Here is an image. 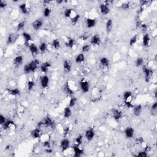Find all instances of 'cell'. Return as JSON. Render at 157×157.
I'll return each instance as SVG.
<instances>
[{"instance_id":"cell-1","label":"cell","mask_w":157,"mask_h":157,"mask_svg":"<svg viewBox=\"0 0 157 157\" xmlns=\"http://www.w3.org/2000/svg\"><path fill=\"white\" fill-rule=\"evenodd\" d=\"M143 71L144 72L145 74V81L147 82H149L150 80L151 77L153 75V72L152 70L150 69L149 68H147L146 66H144L143 67Z\"/></svg>"},{"instance_id":"cell-2","label":"cell","mask_w":157,"mask_h":157,"mask_svg":"<svg viewBox=\"0 0 157 157\" xmlns=\"http://www.w3.org/2000/svg\"><path fill=\"white\" fill-rule=\"evenodd\" d=\"M19 38V35L17 33H12L9 34L8 36V39H7V44H12L17 41V39Z\"/></svg>"},{"instance_id":"cell-3","label":"cell","mask_w":157,"mask_h":157,"mask_svg":"<svg viewBox=\"0 0 157 157\" xmlns=\"http://www.w3.org/2000/svg\"><path fill=\"white\" fill-rule=\"evenodd\" d=\"M80 88L82 90L83 93H86L89 91V83L87 81L84 80H82L81 82H80Z\"/></svg>"},{"instance_id":"cell-4","label":"cell","mask_w":157,"mask_h":157,"mask_svg":"<svg viewBox=\"0 0 157 157\" xmlns=\"http://www.w3.org/2000/svg\"><path fill=\"white\" fill-rule=\"evenodd\" d=\"M69 145H70V141L68 139H63L61 141L60 144V147L61 149L63 151H65L68 149L69 147Z\"/></svg>"},{"instance_id":"cell-5","label":"cell","mask_w":157,"mask_h":157,"mask_svg":"<svg viewBox=\"0 0 157 157\" xmlns=\"http://www.w3.org/2000/svg\"><path fill=\"white\" fill-rule=\"evenodd\" d=\"M43 122H44V125L46 126H47V127L53 128L54 126H55V123H54V122L49 117H47L45 118L44 120H43Z\"/></svg>"},{"instance_id":"cell-6","label":"cell","mask_w":157,"mask_h":157,"mask_svg":"<svg viewBox=\"0 0 157 157\" xmlns=\"http://www.w3.org/2000/svg\"><path fill=\"white\" fill-rule=\"evenodd\" d=\"M43 25V22L41 19H38L35 20V22H33L32 26H33V28L35 29L36 30H38L41 28Z\"/></svg>"},{"instance_id":"cell-7","label":"cell","mask_w":157,"mask_h":157,"mask_svg":"<svg viewBox=\"0 0 157 157\" xmlns=\"http://www.w3.org/2000/svg\"><path fill=\"white\" fill-rule=\"evenodd\" d=\"M49 82V78L47 75H43L41 77V85L43 88H46L48 86Z\"/></svg>"},{"instance_id":"cell-8","label":"cell","mask_w":157,"mask_h":157,"mask_svg":"<svg viewBox=\"0 0 157 157\" xmlns=\"http://www.w3.org/2000/svg\"><path fill=\"white\" fill-rule=\"evenodd\" d=\"M39 64V61L38 60H35L33 61H31L28 64L29 66H30V69L31 72H35L37 68H38V64Z\"/></svg>"},{"instance_id":"cell-9","label":"cell","mask_w":157,"mask_h":157,"mask_svg":"<svg viewBox=\"0 0 157 157\" xmlns=\"http://www.w3.org/2000/svg\"><path fill=\"white\" fill-rule=\"evenodd\" d=\"M94 136V131L93 129H90L85 132V137L88 141H91Z\"/></svg>"},{"instance_id":"cell-10","label":"cell","mask_w":157,"mask_h":157,"mask_svg":"<svg viewBox=\"0 0 157 157\" xmlns=\"http://www.w3.org/2000/svg\"><path fill=\"white\" fill-rule=\"evenodd\" d=\"M99 8H100L101 12L104 15L108 14L110 12V9L108 7V6L104 4H101L99 6Z\"/></svg>"},{"instance_id":"cell-11","label":"cell","mask_w":157,"mask_h":157,"mask_svg":"<svg viewBox=\"0 0 157 157\" xmlns=\"http://www.w3.org/2000/svg\"><path fill=\"white\" fill-rule=\"evenodd\" d=\"M101 43L100 37L98 35H95L90 39V43L93 45H99Z\"/></svg>"},{"instance_id":"cell-12","label":"cell","mask_w":157,"mask_h":157,"mask_svg":"<svg viewBox=\"0 0 157 157\" xmlns=\"http://www.w3.org/2000/svg\"><path fill=\"white\" fill-rule=\"evenodd\" d=\"M125 135L126 137L127 138H131L134 136V130L133 128L131 127H128L125 130Z\"/></svg>"},{"instance_id":"cell-13","label":"cell","mask_w":157,"mask_h":157,"mask_svg":"<svg viewBox=\"0 0 157 157\" xmlns=\"http://www.w3.org/2000/svg\"><path fill=\"white\" fill-rule=\"evenodd\" d=\"M112 116H113L114 118L116 120H118L122 118V112L118 109H113L112 110Z\"/></svg>"},{"instance_id":"cell-14","label":"cell","mask_w":157,"mask_h":157,"mask_svg":"<svg viewBox=\"0 0 157 157\" xmlns=\"http://www.w3.org/2000/svg\"><path fill=\"white\" fill-rule=\"evenodd\" d=\"M73 149L74 151V156L75 157H80L82 155L83 153V150H82L81 149L78 147V145H75V146L73 147Z\"/></svg>"},{"instance_id":"cell-15","label":"cell","mask_w":157,"mask_h":157,"mask_svg":"<svg viewBox=\"0 0 157 157\" xmlns=\"http://www.w3.org/2000/svg\"><path fill=\"white\" fill-rule=\"evenodd\" d=\"M50 66H51V64L49 62H44V63H42L41 67H40L41 71L44 73H46L48 71V69L50 68Z\"/></svg>"},{"instance_id":"cell-16","label":"cell","mask_w":157,"mask_h":157,"mask_svg":"<svg viewBox=\"0 0 157 157\" xmlns=\"http://www.w3.org/2000/svg\"><path fill=\"white\" fill-rule=\"evenodd\" d=\"M63 68L66 72H69L71 70V64L68 60H64L63 62Z\"/></svg>"},{"instance_id":"cell-17","label":"cell","mask_w":157,"mask_h":157,"mask_svg":"<svg viewBox=\"0 0 157 157\" xmlns=\"http://www.w3.org/2000/svg\"><path fill=\"white\" fill-rule=\"evenodd\" d=\"M23 63V57L22 56H17L14 60V64L16 67H19Z\"/></svg>"},{"instance_id":"cell-18","label":"cell","mask_w":157,"mask_h":157,"mask_svg":"<svg viewBox=\"0 0 157 157\" xmlns=\"http://www.w3.org/2000/svg\"><path fill=\"white\" fill-rule=\"evenodd\" d=\"M31 135L34 138H39L41 136V130L39 128H35L31 131Z\"/></svg>"},{"instance_id":"cell-19","label":"cell","mask_w":157,"mask_h":157,"mask_svg":"<svg viewBox=\"0 0 157 157\" xmlns=\"http://www.w3.org/2000/svg\"><path fill=\"white\" fill-rule=\"evenodd\" d=\"M86 27L89 28H93V27H94L96 25V20L94 19L88 18V19H86Z\"/></svg>"},{"instance_id":"cell-20","label":"cell","mask_w":157,"mask_h":157,"mask_svg":"<svg viewBox=\"0 0 157 157\" xmlns=\"http://www.w3.org/2000/svg\"><path fill=\"white\" fill-rule=\"evenodd\" d=\"M142 110V106L141 105H136V106L133 107V112L134 115L135 116H139V115L141 114Z\"/></svg>"},{"instance_id":"cell-21","label":"cell","mask_w":157,"mask_h":157,"mask_svg":"<svg viewBox=\"0 0 157 157\" xmlns=\"http://www.w3.org/2000/svg\"><path fill=\"white\" fill-rule=\"evenodd\" d=\"M150 39L149 35L148 34H145L144 36H143V39H142V42L144 46H145V47H147L150 44Z\"/></svg>"},{"instance_id":"cell-22","label":"cell","mask_w":157,"mask_h":157,"mask_svg":"<svg viewBox=\"0 0 157 157\" xmlns=\"http://www.w3.org/2000/svg\"><path fill=\"white\" fill-rule=\"evenodd\" d=\"M7 90H8L9 94H12L13 96H17V95H19L20 93V91L18 88H13V89L8 88Z\"/></svg>"},{"instance_id":"cell-23","label":"cell","mask_w":157,"mask_h":157,"mask_svg":"<svg viewBox=\"0 0 157 157\" xmlns=\"http://www.w3.org/2000/svg\"><path fill=\"white\" fill-rule=\"evenodd\" d=\"M75 41L74 39H72L71 38H69L67 40L66 43V46L69 48H72L73 46L75 45Z\"/></svg>"},{"instance_id":"cell-24","label":"cell","mask_w":157,"mask_h":157,"mask_svg":"<svg viewBox=\"0 0 157 157\" xmlns=\"http://www.w3.org/2000/svg\"><path fill=\"white\" fill-rule=\"evenodd\" d=\"M29 48H30V52H31V54L33 55H36V54H38V48L37 47V46L35 44H31L29 46Z\"/></svg>"},{"instance_id":"cell-25","label":"cell","mask_w":157,"mask_h":157,"mask_svg":"<svg viewBox=\"0 0 157 157\" xmlns=\"http://www.w3.org/2000/svg\"><path fill=\"white\" fill-rule=\"evenodd\" d=\"M112 25H113V22L111 19H109V20H107L106 23V31L107 33L111 32L112 29Z\"/></svg>"},{"instance_id":"cell-26","label":"cell","mask_w":157,"mask_h":157,"mask_svg":"<svg viewBox=\"0 0 157 157\" xmlns=\"http://www.w3.org/2000/svg\"><path fill=\"white\" fill-rule=\"evenodd\" d=\"M22 36L24 37V40H25L26 44H28L30 41H31L32 39L31 36L29 33L25 32V33H24L22 34Z\"/></svg>"},{"instance_id":"cell-27","label":"cell","mask_w":157,"mask_h":157,"mask_svg":"<svg viewBox=\"0 0 157 157\" xmlns=\"http://www.w3.org/2000/svg\"><path fill=\"white\" fill-rule=\"evenodd\" d=\"M19 8H20L21 12H22L23 14H27L28 13V9L27 8L26 4L24 3L20 4V6H19Z\"/></svg>"},{"instance_id":"cell-28","label":"cell","mask_w":157,"mask_h":157,"mask_svg":"<svg viewBox=\"0 0 157 157\" xmlns=\"http://www.w3.org/2000/svg\"><path fill=\"white\" fill-rule=\"evenodd\" d=\"M84 60H85V55L83 54H78L75 58V62L77 63H82Z\"/></svg>"},{"instance_id":"cell-29","label":"cell","mask_w":157,"mask_h":157,"mask_svg":"<svg viewBox=\"0 0 157 157\" xmlns=\"http://www.w3.org/2000/svg\"><path fill=\"white\" fill-rule=\"evenodd\" d=\"M13 125H14V122L9 120H6V122L3 125V128L4 130H7V129L9 128Z\"/></svg>"},{"instance_id":"cell-30","label":"cell","mask_w":157,"mask_h":157,"mask_svg":"<svg viewBox=\"0 0 157 157\" xmlns=\"http://www.w3.org/2000/svg\"><path fill=\"white\" fill-rule=\"evenodd\" d=\"M72 114V112H71L70 107H66L64 109V117L65 118H69Z\"/></svg>"},{"instance_id":"cell-31","label":"cell","mask_w":157,"mask_h":157,"mask_svg":"<svg viewBox=\"0 0 157 157\" xmlns=\"http://www.w3.org/2000/svg\"><path fill=\"white\" fill-rule=\"evenodd\" d=\"M100 63L102 64L103 66L107 67V66H109V60L107 58H106V57H102V58H101Z\"/></svg>"},{"instance_id":"cell-32","label":"cell","mask_w":157,"mask_h":157,"mask_svg":"<svg viewBox=\"0 0 157 157\" xmlns=\"http://www.w3.org/2000/svg\"><path fill=\"white\" fill-rule=\"evenodd\" d=\"M47 46L46 43H42L40 44V46H39V50L42 53H44V52H46V50H47Z\"/></svg>"},{"instance_id":"cell-33","label":"cell","mask_w":157,"mask_h":157,"mask_svg":"<svg viewBox=\"0 0 157 157\" xmlns=\"http://www.w3.org/2000/svg\"><path fill=\"white\" fill-rule=\"evenodd\" d=\"M131 92L130 91H126L123 93V98L125 101H129V99L131 97Z\"/></svg>"},{"instance_id":"cell-34","label":"cell","mask_w":157,"mask_h":157,"mask_svg":"<svg viewBox=\"0 0 157 157\" xmlns=\"http://www.w3.org/2000/svg\"><path fill=\"white\" fill-rule=\"evenodd\" d=\"M52 46L54 47V48H55V49H58L60 46V41H58V39H54V41H52Z\"/></svg>"},{"instance_id":"cell-35","label":"cell","mask_w":157,"mask_h":157,"mask_svg":"<svg viewBox=\"0 0 157 157\" xmlns=\"http://www.w3.org/2000/svg\"><path fill=\"white\" fill-rule=\"evenodd\" d=\"M72 9H66L64 12V16L66 18H69L71 17V15L72 14Z\"/></svg>"},{"instance_id":"cell-36","label":"cell","mask_w":157,"mask_h":157,"mask_svg":"<svg viewBox=\"0 0 157 157\" xmlns=\"http://www.w3.org/2000/svg\"><path fill=\"white\" fill-rule=\"evenodd\" d=\"M137 35H135L134 36H133L130 40V46H132L133 45L135 44L137 42Z\"/></svg>"},{"instance_id":"cell-37","label":"cell","mask_w":157,"mask_h":157,"mask_svg":"<svg viewBox=\"0 0 157 157\" xmlns=\"http://www.w3.org/2000/svg\"><path fill=\"white\" fill-rule=\"evenodd\" d=\"M80 15L78 14H76L75 16H74L71 19V22H72V24H77L78 21L79 20V19H80Z\"/></svg>"},{"instance_id":"cell-38","label":"cell","mask_w":157,"mask_h":157,"mask_svg":"<svg viewBox=\"0 0 157 157\" xmlns=\"http://www.w3.org/2000/svg\"><path fill=\"white\" fill-rule=\"evenodd\" d=\"M76 101H77V99L75 97H72L69 101V107H74V106L75 105V103H76Z\"/></svg>"},{"instance_id":"cell-39","label":"cell","mask_w":157,"mask_h":157,"mask_svg":"<svg viewBox=\"0 0 157 157\" xmlns=\"http://www.w3.org/2000/svg\"><path fill=\"white\" fill-rule=\"evenodd\" d=\"M157 102H155L152 106V108H151V112H152V115H155L157 113Z\"/></svg>"},{"instance_id":"cell-40","label":"cell","mask_w":157,"mask_h":157,"mask_svg":"<svg viewBox=\"0 0 157 157\" xmlns=\"http://www.w3.org/2000/svg\"><path fill=\"white\" fill-rule=\"evenodd\" d=\"M65 91H66V93L72 95V94H73V91H72V90L70 88V86H69V85H68V83H66V86H65Z\"/></svg>"},{"instance_id":"cell-41","label":"cell","mask_w":157,"mask_h":157,"mask_svg":"<svg viewBox=\"0 0 157 157\" xmlns=\"http://www.w3.org/2000/svg\"><path fill=\"white\" fill-rule=\"evenodd\" d=\"M144 63V59L142 58H137V60H136V66H140L142 65Z\"/></svg>"},{"instance_id":"cell-42","label":"cell","mask_w":157,"mask_h":157,"mask_svg":"<svg viewBox=\"0 0 157 157\" xmlns=\"http://www.w3.org/2000/svg\"><path fill=\"white\" fill-rule=\"evenodd\" d=\"M50 14H51V10H50V9H49V8H46L44 9V16H45L46 17H49L50 15Z\"/></svg>"},{"instance_id":"cell-43","label":"cell","mask_w":157,"mask_h":157,"mask_svg":"<svg viewBox=\"0 0 157 157\" xmlns=\"http://www.w3.org/2000/svg\"><path fill=\"white\" fill-rule=\"evenodd\" d=\"M75 142L77 143V145H80V144H82V136L80 135L78 136V137H76L75 139Z\"/></svg>"},{"instance_id":"cell-44","label":"cell","mask_w":157,"mask_h":157,"mask_svg":"<svg viewBox=\"0 0 157 157\" xmlns=\"http://www.w3.org/2000/svg\"><path fill=\"white\" fill-rule=\"evenodd\" d=\"M34 85H35V83L33 80H29L28 82V90H30V91L34 87Z\"/></svg>"},{"instance_id":"cell-45","label":"cell","mask_w":157,"mask_h":157,"mask_svg":"<svg viewBox=\"0 0 157 157\" xmlns=\"http://www.w3.org/2000/svg\"><path fill=\"white\" fill-rule=\"evenodd\" d=\"M25 22H24V21L20 22L17 25V30L20 31V30H22V29H24V28L25 27Z\"/></svg>"},{"instance_id":"cell-46","label":"cell","mask_w":157,"mask_h":157,"mask_svg":"<svg viewBox=\"0 0 157 157\" xmlns=\"http://www.w3.org/2000/svg\"><path fill=\"white\" fill-rule=\"evenodd\" d=\"M24 71L25 74H29L30 72H31V69H30V66H29L28 64H27V65H25V66H24Z\"/></svg>"},{"instance_id":"cell-47","label":"cell","mask_w":157,"mask_h":157,"mask_svg":"<svg viewBox=\"0 0 157 157\" xmlns=\"http://www.w3.org/2000/svg\"><path fill=\"white\" fill-rule=\"evenodd\" d=\"M125 104L128 108H132V107H134V106L131 102L130 101H125Z\"/></svg>"},{"instance_id":"cell-48","label":"cell","mask_w":157,"mask_h":157,"mask_svg":"<svg viewBox=\"0 0 157 157\" xmlns=\"http://www.w3.org/2000/svg\"><path fill=\"white\" fill-rule=\"evenodd\" d=\"M89 50H90L89 45H87V44H86V45H84V46H82V50L83 52H88V51H89Z\"/></svg>"},{"instance_id":"cell-49","label":"cell","mask_w":157,"mask_h":157,"mask_svg":"<svg viewBox=\"0 0 157 157\" xmlns=\"http://www.w3.org/2000/svg\"><path fill=\"white\" fill-rule=\"evenodd\" d=\"M121 8L123 10L128 9L129 8H130V4H129V3H123L121 6Z\"/></svg>"},{"instance_id":"cell-50","label":"cell","mask_w":157,"mask_h":157,"mask_svg":"<svg viewBox=\"0 0 157 157\" xmlns=\"http://www.w3.org/2000/svg\"><path fill=\"white\" fill-rule=\"evenodd\" d=\"M137 157H147V154L146 152H145V151H143V152H141L139 153L137 155Z\"/></svg>"},{"instance_id":"cell-51","label":"cell","mask_w":157,"mask_h":157,"mask_svg":"<svg viewBox=\"0 0 157 157\" xmlns=\"http://www.w3.org/2000/svg\"><path fill=\"white\" fill-rule=\"evenodd\" d=\"M6 120L5 117H4L3 115H0V123H1V125H3L6 122Z\"/></svg>"},{"instance_id":"cell-52","label":"cell","mask_w":157,"mask_h":157,"mask_svg":"<svg viewBox=\"0 0 157 157\" xmlns=\"http://www.w3.org/2000/svg\"><path fill=\"white\" fill-rule=\"evenodd\" d=\"M89 38V35L88 34H83L82 36H80V39L83 40V41H86V39H88Z\"/></svg>"},{"instance_id":"cell-53","label":"cell","mask_w":157,"mask_h":157,"mask_svg":"<svg viewBox=\"0 0 157 157\" xmlns=\"http://www.w3.org/2000/svg\"><path fill=\"white\" fill-rule=\"evenodd\" d=\"M136 142L137 144H142V142H144V139H143L142 137H138V138H137L136 139Z\"/></svg>"},{"instance_id":"cell-54","label":"cell","mask_w":157,"mask_h":157,"mask_svg":"<svg viewBox=\"0 0 157 157\" xmlns=\"http://www.w3.org/2000/svg\"><path fill=\"white\" fill-rule=\"evenodd\" d=\"M141 27L142 30L143 31H145L147 30V25L146 24H142L141 25Z\"/></svg>"},{"instance_id":"cell-55","label":"cell","mask_w":157,"mask_h":157,"mask_svg":"<svg viewBox=\"0 0 157 157\" xmlns=\"http://www.w3.org/2000/svg\"><path fill=\"white\" fill-rule=\"evenodd\" d=\"M6 6V3L5 1H0V8L1 9H3Z\"/></svg>"},{"instance_id":"cell-56","label":"cell","mask_w":157,"mask_h":157,"mask_svg":"<svg viewBox=\"0 0 157 157\" xmlns=\"http://www.w3.org/2000/svg\"><path fill=\"white\" fill-rule=\"evenodd\" d=\"M44 146L46 147L47 148V149H49V148H50V142H49V141L44 142Z\"/></svg>"},{"instance_id":"cell-57","label":"cell","mask_w":157,"mask_h":157,"mask_svg":"<svg viewBox=\"0 0 157 157\" xmlns=\"http://www.w3.org/2000/svg\"><path fill=\"white\" fill-rule=\"evenodd\" d=\"M44 122H43V121L39 122L38 123V128H40L42 127V126H44Z\"/></svg>"},{"instance_id":"cell-58","label":"cell","mask_w":157,"mask_h":157,"mask_svg":"<svg viewBox=\"0 0 157 157\" xmlns=\"http://www.w3.org/2000/svg\"><path fill=\"white\" fill-rule=\"evenodd\" d=\"M140 3H141V7H142L143 6H144V5H145L147 3V1H140Z\"/></svg>"},{"instance_id":"cell-59","label":"cell","mask_w":157,"mask_h":157,"mask_svg":"<svg viewBox=\"0 0 157 157\" xmlns=\"http://www.w3.org/2000/svg\"><path fill=\"white\" fill-rule=\"evenodd\" d=\"M64 133H65V134H68L69 131V128L68 127L66 128L64 130Z\"/></svg>"},{"instance_id":"cell-60","label":"cell","mask_w":157,"mask_h":157,"mask_svg":"<svg viewBox=\"0 0 157 157\" xmlns=\"http://www.w3.org/2000/svg\"><path fill=\"white\" fill-rule=\"evenodd\" d=\"M56 2H57V4H61L63 3V0H57V1Z\"/></svg>"}]
</instances>
